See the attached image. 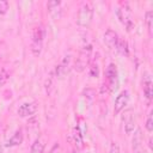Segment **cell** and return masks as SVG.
<instances>
[{
    "instance_id": "cell-18",
    "label": "cell",
    "mask_w": 153,
    "mask_h": 153,
    "mask_svg": "<svg viewBox=\"0 0 153 153\" xmlns=\"http://www.w3.org/2000/svg\"><path fill=\"white\" fill-rule=\"evenodd\" d=\"M152 11H147L146 14H145V19H146V24H147V29H148V32L149 35L152 33Z\"/></svg>"
},
{
    "instance_id": "cell-24",
    "label": "cell",
    "mask_w": 153,
    "mask_h": 153,
    "mask_svg": "<svg viewBox=\"0 0 153 153\" xmlns=\"http://www.w3.org/2000/svg\"><path fill=\"white\" fill-rule=\"evenodd\" d=\"M90 74L92 75V76H98V65L96 63H93L92 66H91V68H90Z\"/></svg>"
},
{
    "instance_id": "cell-5",
    "label": "cell",
    "mask_w": 153,
    "mask_h": 153,
    "mask_svg": "<svg viewBox=\"0 0 153 153\" xmlns=\"http://www.w3.org/2000/svg\"><path fill=\"white\" fill-rule=\"evenodd\" d=\"M91 45H86L82 48V50L79 53V56L76 57L75 61V69L78 72H82L90 63V59H91Z\"/></svg>"
},
{
    "instance_id": "cell-9",
    "label": "cell",
    "mask_w": 153,
    "mask_h": 153,
    "mask_svg": "<svg viewBox=\"0 0 153 153\" xmlns=\"http://www.w3.org/2000/svg\"><path fill=\"white\" fill-rule=\"evenodd\" d=\"M69 66H71V55H66L63 56V59L61 60V62L56 66L55 68V75L56 78H63L67 73H68V69H69Z\"/></svg>"
},
{
    "instance_id": "cell-15",
    "label": "cell",
    "mask_w": 153,
    "mask_h": 153,
    "mask_svg": "<svg viewBox=\"0 0 153 153\" xmlns=\"http://www.w3.org/2000/svg\"><path fill=\"white\" fill-rule=\"evenodd\" d=\"M115 50H117L120 54H122V55H124V56H128V55H129L128 43H127L124 39H122V38H120V39H118V43H117V45H116V49H115Z\"/></svg>"
},
{
    "instance_id": "cell-6",
    "label": "cell",
    "mask_w": 153,
    "mask_h": 153,
    "mask_svg": "<svg viewBox=\"0 0 153 153\" xmlns=\"http://www.w3.org/2000/svg\"><path fill=\"white\" fill-rule=\"evenodd\" d=\"M128 103H129V92L127 90H123V91L120 92V94L115 99L114 114L115 115H118L122 110H124V108L128 105Z\"/></svg>"
},
{
    "instance_id": "cell-14",
    "label": "cell",
    "mask_w": 153,
    "mask_h": 153,
    "mask_svg": "<svg viewBox=\"0 0 153 153\" xmlns=\"http://www.w3.org/2000/svg\"><path fill=\"white\" fill-rule=\"evenodd\" d=\"M44 147H45V142L43 139L38 137L33 141V143L31 145L30 148V153H43L44 152Z\"/></svg>"
},
{
    "instance_id": "cell-3",
    "label": "cell",
    "mask_w": 153,
    "mask_h": 153,
    "mask_svg": "<svg viewBox=\"0 0 153 153\" xmlns=\"http://www.w3.org/2000/svg\"><path fill=\"white\" fill-rule=\"evenodd\" d=\"M116 14L120 19V22L126 26L128 31H130L134 26V22L130 17V7L128 6L127 2H121L120 7L116 10Z\"/></svg>"
},
{
    "instance_id": "cell-10",
    "label": "cell",
    "mask_w": 153,
    "mask_h": 153,
    "mask_svg": "<svg viewBox=\"0 0 153 153\" xmlns=\"http://www.w3.org/2000/svg\"><path fill=\"white\" fill-rule=\"evenodd\" d=\"M133 143V152L134 153H145V148H143V137H142V133L141 129H136L131 140Z\"/></svg>"
},
{
    "instance_id": "cell-4",
    "label": "cell",
    "mask_w": 153,
    "mask_h": 153,
    "mask_svg": "<svg viewBox=\"0 0 153 153\" xmlns=\"http://www.w3.org/2000/svg\"><path fill=\"white\" fill-rule=\"evenodd\" d=\"M118 85V72L115 63H109L105 69V86L110 91H114Z\"/></svg>"
},
{
    "instance_id": "cell-20",
    "label": "cell",
    "mask_w": 153,
    "mask_h": 153,
    "mask_svg": "<svg viewBox=\"0 0 153 153\" xmlns=\"http://www.w3.org/2000/svg\"><path fill=\"white\" fill-rule=\"evenodd\" d=\"M48 153H63V152H62V147H61L60 142H55V143L51 146V148L49 149V152H48Z\"/></svg>"
},
{
    "instance_id": "cell-11",
    "label": "cell",
    "mask_w": 153,
    "mask_h": 153,
    "mask_svg": "<svg viewBox=\"0 0 153 153\" xmlns=\"http://www.w3.org/2000/svg\"><path fill=\"white\" fill-rule=\"evenodd\" d=\"M121 37L111 29H108L105 32H104V42L105 44L110 48V49H116V45L118 43V39Z\"/></svg>"
},
{
    "instance_id": "cell-7",
    "label": "cell",
    "mask_w": 153,
    "mask_h": 153,
    "mask_svg": "<svg viewBox=\"0 0 153 153\" xmlns=\"http://www.w3.org/2000/svg\"><path fill=\"white\" fill-rule=\"evenodd\" d=\"M122 121H123V127H124L126 134L127 135L133 134V131L135 129V117H134L133 110L129 109V110L124 111L123 116H122Z\"/></svg>"
},
{
    "instance_id": "cell-12",
    "label": "cell",
    "mask_w": 153,
    "mask_h": 153,
    "mask_svg": "<svg viewBox=\"0 0 153 153\" xmlns=\"http://www.w3.org/2000/svg\"><path fill=\"white\" fill-rule=\"evenodd\" d=\"M152 79H151V75L148 73L145 74L143 76V82H142V90H143V94L145 97L151 100L152 99V96H153V86H152Z\"/></svg>"
},
{
    "instance_id": "cell-13",
    "label": "cell",
    "mask_w": 153,
    "mask_h": 153,
    "mask_svg": "<svg viewBox=\"0 0 153 153\" xmlns=\"http://www.w3.org/2000/svg\"><path fill=\"white\" fill-rule=\"evenodd\" d=\"M23 139H24V136H23V130L22 129H18L8 140H7V142H6V147H16V146H19L22 142H23Z\"/></svg>"
},
{
    "instance_id": "cell-2",
    "label": "cell",
    "mask_w": 153,
    "mask_h": 153,
    "mask_svg": "<svg viewBox=\"0 0 153 153\" xmlns=\"http://www.w3.org/2000/svg\"><path fill=\"white\" fill-rule=\"evenodd\" d=\"M92 17H93V8L91 4L82 2L78 11V18H76L78 25L81 27H87L92 22Z\"/></svg>"
},
{
    "instance_id": "cell-8",
    "label": "cell",
    "mask_w": 153,
    "mask_h": 153,
    "mask_svg": "<svg viewBox=\"0 0 153 153\" xmlns=\"http://www.w3.org/2000/svg\"><path fill=\"white\" fill-rule=\"evenodd\" d=\"M36 111H37V103L36 102H26V103H23L18 108L17 112L20 117H29V116H32Z\"/></svg>"
},
{
    "instance_id": "cell-16",
    "label": "cell",
    "mask_w": 153,
    "mask_h": 153,
    "mask_svg": "<svg viewBox=\"0 0 153 153\" xmlns=\"http://www.w3.org/2000/svg\"><path fill=\"white\" fill-rule=\"evenodd\" d=\"M73 136H74V141H75V143H78V146L81 147V146H82V134H81L80 128H79L78 126L74 128Z\"/></svg>"
},
{
    "instance_id": "cell-19",
    "label": "cell",
    "mask_w": 153,
    "mask_h": 153,
    "mask_svg": "<svg viewBox=\"0 0 153 153\" xmlns=\"http://www.w3.org/2000/svg\"><path fill=\"white\" fill-rule=\"evenodd\" d=\"M146 129L148 133H152L153 131V117H152V111L148 114L147 116V120H146V124H145Z\"/></svg>"
},
{
    "instance_id": "cell-1",
    "label": "cell",
    "mask_w": 153,
    "mask_h": 153,
    "mask_svg": "<svg viewBox=\"0 0 153 153\" xmlns=\"http://www.w3.org/2000/svg\"><path fill=\"white\" fill-rule=\"evenodd\" d=\"M45 37V29L42 24L37 25L33 29L32 32V39H31V51L35 56H39L42 48H43V41Z\"/></svg>"
},
{
    "instance_id": "cell-21",
    "label": "cell",
    "mask_w": 153,
    "mask_h": 153,
    "mask_svg": "<svg viewBox=\"0 0 153 153\" xmlns=\"http://www.w3.org/2000/svg\"><path fill=\"white\" fill-rule=\"evenodd\" d=\"M109 153H121V148H120V146H118L117 142H111Z\"/></svg>"
},
{
    "instance_id": "cell-23",
    "label": "cell",
    "mask_w": 153,
    "mask_h": 153,
    "mask_svg": "<svg viewBox=\"0 0 153 153\" xmlns=\"http://www.w3.org/2000/svg\"><path fill=\"white\" fill-rule=\"evenodd\" d=\"M60 5H61L60 1H49V2L47 4V7H48L49 11H53L55 7H59Z\"/></svg>"
},
{
    "instance_id": "cell-17",
    "label": "cell",
    "mask_w": 153,
    "mask_h": 153,
    "mask_svg": "<svg viewBox=\"0 0 153 153\" xmlns=\"http://www.w3.org/2000/svg\"><path fill=\"white\" fill-rule=\"evenodd\" d=\"M53 80H54V73H50V75L47 78V80H45V92L48 93V94H50V92H51V90H53Z\"/></svg>"
},
{
    "instance_id": "cell-22",
    "label": "cell",
    "mask_w": 153,
    "mask_h": 153,
    "mask_svg": "<svg viewBox=\"0 0 153 153\" xmlns=\"http://www.w3.org/2000/svg\"><path fill=\"white\" fill-rule=\"evenodd\" d=\"M7 10H8V2L5 0H0V14L6 13Z\"/></svg>"
},
{
    "instance_id": "cell-26",
    "label": "cell",
    "mask_w": 153,
    "mask_h": 153,
    "mask_svg": "<svg viewBox=\"0 0 153 153\" xmlns=\"http://www.w3.org/2000/svg\"><path fill=\"white\" fill-rule=\"evenodd\" d=\"M72 153H78V152H76L75 149H73V151H72Z\"/></svg>"
},
{
    "instance_id": "cell-25",
    "label": "cell",
    "mask_w": 153,
    "mask_h": 153,
    "mask_svg": "<svg viewBox=\"0 0 153 153\" xmlns=\"http://www.w3.org/2000/svg\"><path fill=\"white\" fill-rule=\"evenodd\" d=\"M0 153H4V149H2V147H0Z\"/></svg>"
}]
</instances>
